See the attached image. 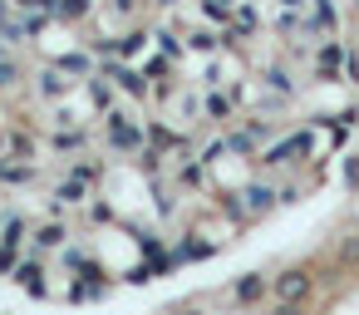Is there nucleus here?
Masks as SVG:
<instances>
[{
	"instance_id": "nucleus-1",
	"label": "nucleus",
	"mask_w": 359,
	"mask_h": 315,
	"mask_svg": "<svg viewBox=\"0 0 359 315\" xmlns=\"http://www.w3.org/2000/svg\"><path fill=\"white\" fill-rule=\"evenodd\" d=\"M359 79L330 0H0V276L99 300L212 261L339 153Z\"/></svg>"
}]
</instances>
